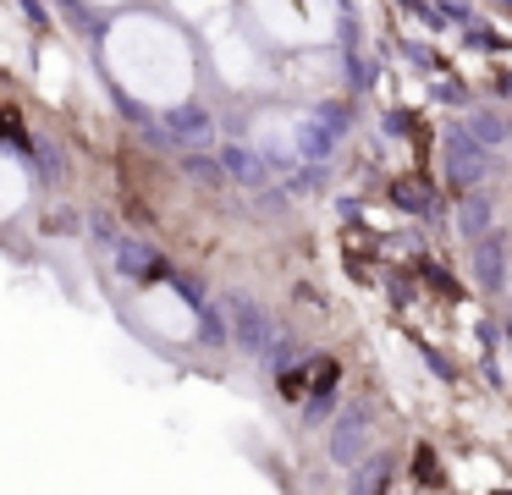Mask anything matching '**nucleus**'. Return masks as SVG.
<instances>
[{
  "label": "nucleus",
  "instance_id": "39448f33",
  "mask_svg": "<svg viewBox=\"0 0 512 495\" xmlns=\"http://www.w3.org/2000/svg\"><path fill=\"white\" fill-rule=\"evenodd\" d=\"M23 204H28V171H23V160L0 154V220H12Z\"/></svg>",
  "mask_w": 512,
  "mask_h": 495
},
{
  "label": "nucleus",
  "instance_id": "f257e3e1",
  "mask_svg": "<svg viewBox=\"0 0 512 495\" xmlns=\"http://www.w3.org/2000/svg\"><path fill=\"white\" fill-rule=\"evenodd\" d=\"M105 72L138 99V105L171 110L193 94V44L182 28H171L166 17H149V11H133V17L111 22L105 33Z\"/></svg>",
  "mask_w": 512,
  "mask_h": 495
},
{
  "label": "nucleus",
  "instance_id": "20e7f679",
  "mask_svg": "<svg viewBox=\"0 0 512 495\" xmlns=\"http://www.w3.org/2000/svg\"><path fill=\"white\" fill-rule=\"evenodd\" d=\"M215 39V66L226 72V83H259V72H265V61H259V50L248 44V28H210Z\"/></svg>",
  "mask_w": 512,
  "mask_h": 495
},
{
  "label": "nucleus",
  "instance_id": "7ed1b4c3",
  "mask_svg": "<svg viewBox=\"0 0 512 495\" xmlns=\"http://www.w3.org/2000/svg\"><path fill=\"white\" fill-rule=\"evenodd\" d=\"M138 319H144L155 336H166V341H193V330H199L193 303L182 292H171V286H155V292L138 297Z\"/></svg>",
  "mask_w": 512,
  "mask_h": 495
},
{
  "label": "nucleus",
  "instance_id": "423d86ee",
  "mask_svg": "<svg viewBox=\"0 0 512 495\" xmlns=\"http://www.w3.org/2000/svg\"><path fill=\"white\" fill-rule=\"evenodd\" d=\"M171 6H177L182 17H221L226 0H171Z\"/></svg>",
  "mask_w": 512,
  "mask_h": 495
},
{
  "label": "nucleus",
  "instance_id": "f03ea898",
  "mask_svg": "<svg viewBox=\"0 0 512 495\" xmlns=\"http://www.w3.org/2000/svg\"><path fill=\"white\" fill-rule=\"evenodd\" d=\"M243 11L281 50H325L336 39V0H243Z\"/></svg>",
  "mask_w": 512,
  "mask_h": 495
},
{
  "label": "nucleus",
  "instance_id": "0eeeda50",
  "mask_svg": "<svg viewBox=\"0 0 512 495\" xmlns=\"http://www.w3.org/2000/svg\"><path fill=\"white\" fill-rule=\"evenodd\" d=\"M89 6H127V0H89Z\"/></svg>",
  "mask_w": 512,
  "mask_h": 495
}]
</instances>
